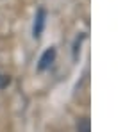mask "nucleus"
<instances>
[{
    "label": "nucleus",
    "mask_w": 134,
    "mask_h": 132,
    "mask_svg": "<svg viewBox=\"0 0 134 132\" xmlns=\"http://www.w3.org/2000/svg\"><path fill=\"white\" fill-rule=\"evenodd\" d=\"M9 84H11V77L5 73H0V89H5Z\"/></svg>",
    "instance_id": "20e7f679"
},
{
    "label": "nucleus",
    "mask_w": 134,
    "mask_h": 132,
    "mask_svg": "<svg viewBox=\"0 0 134 132\" xmlns=\"http://www.w3.org/2000/svg\"><path fill=\"white\" fill-rule=\"evenodd\" d=\"M45 20H47V13H45V9H38L36 18H34V27H32L34 38H40V36H41L43 27H45Z\"/></svg>",
    "instance_id": "f03ea898"
},
{
    "label": "nucleus",
    "mask_w": 134,
    "mask_h": 132,
    "mask_svg": "<svg viewBox=\"0 0 134 132\" xmlns=\"http://www.w3.org/2000/svg\"><path fill=\"white\" fill-rule=\"evenodd\" d=\"M54 59H55V48H47V50L43 52L41 59H40V64H38V71H45L48 70L52 66V62H54Z\"/></svg>",
    "instance_id": "f257e3e1"
},
{
    "label": "nucleus",
    "mask_w": 134,
    "mask_h": 132,
    "mask_svg": "<svg viewBox=\"0 0 134 132\" xmlns=\"http://www.w3.org/2000/svg\"><path fill=\"white\" fill-rule=\"evenodd\" d=\"M77 132H91L90 118H81V120L77 122Z\"/></svg>",
    "instance_id": "7ed1b4c3"
}]
</instances>
